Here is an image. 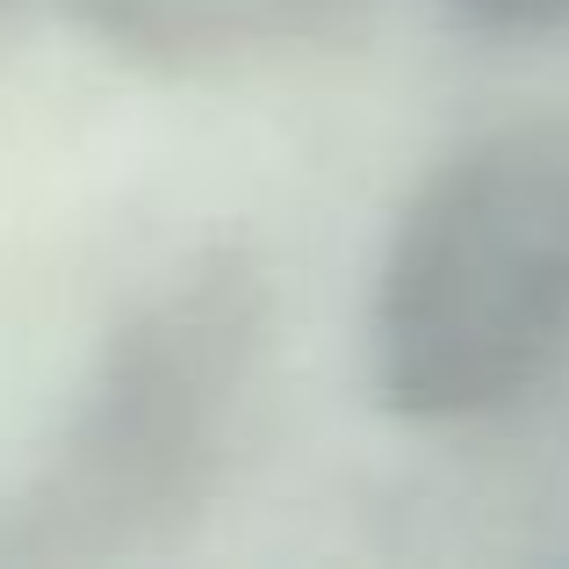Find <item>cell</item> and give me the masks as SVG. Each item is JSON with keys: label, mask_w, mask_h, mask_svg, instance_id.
<instances>
[{"label": "cell", "mask_w": 569, "mask_h": 569, "mask_svg": "<svg viewBox=\"0 0 569 569\" xmlns=\"http://www.w3.org/2000/svg\"><path fill=\"white\" fill-rule=\"evenodd\" d=\"M37 8H43V0H0V29H14L22 14H37Z\"/></svg>", "instance_id": "obj_5"}, {"label": "cell", "mask_w": 569, "mask_h": 569, "mask_svg": "<svg viewBox=\"0 0 569 569\" xmlns=\"http://www.w3.org/2000/svg\"><path fill=\"white\" fill-rule=\"evenodd\" d=\"M569 376V109L519 116L418 181L376 267L368 382L389 418H498Z\"/></svg>", "instance_id": "obj_2"}, {"label": "cell", "mask_w": 569, "mask_h": 569, "mask_svg": "<svg viewBox=\"0 0 569 569\" xmlns=\"http://www.w3.org/2000/svg\"><path fill=\"white\" fill-rule=\"evenodd\" d=\"M101 43L152 66H238L325 37L353 0H66Z\"/></svg>", "instance_id": "obj_3"}, {"label": "cell", "mask_w": 569, "mask_h": 569, "mask_svg": "<svg viewBox=\"0 0 569 569\" xmlns=\"http://www.w3.org/2000/svg\"><path fill=\"white\" fill-rule=\"evenodd\" d=\"M267 332L274 296L238 246L194 252L138 296L29 476L8 556L123 562L181 541L246 447Z\"/></svg>", "instance_id": "obj_1"}, {"label": "cell", "mask_w": 569, "mask_h": 569, "mask_svg": "<svg viewBox=\"0 0 569 569\" xmlns=\"http://www.w3.org/2000/svg\"><path fill=\"white\" fill-rule=\"evenodd\" d=\"M455 8L498 37H569V0H455Z\"/></svg>", "instance_id": "obj_4"}]
</instances>
